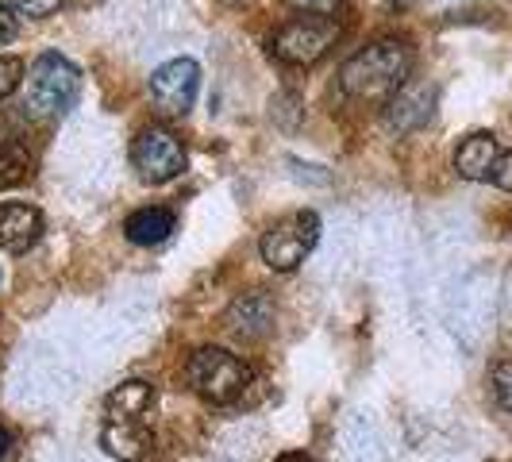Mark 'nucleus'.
Here are the masks:
<instances>
[{"label":"nucleus","instance_id":"obj_16","mask_svg":"<svg viewBox=\"0 0 512 462\" xmlns=\"http://www.w3.org/2000/svg\"><path fill=\"white\" fill-rule=\"evenodd\" d=\"M489 389H493L497 409L512 416V359L493 362V370H489Z\"/></svg>","mask_w":512,"mask_h":462},{"label":"nucleus","instance_id":"obj_20","mask_svg":"<svg viewBox=\"0 0 512 462\" xmlns=\"http://www.w3.org/2000/svg\"><path fill=\"white\" fill-rule=\"evenodd\" d=\"M493 185L497 189H505V193H512V151H505L501 158H497V166H493Z\"/></svg>","mask_w":512,"mask_h":462},{"label":"nucleus","instance_id":"obj_21","mask_svg":"<svg viewBox=\"0 0 512 462\" xmlns=\"http://www.w3.org/2000/svg\"><path fill=\"white\" fill-rule=\"evenodd\" d=\"M12 35H16V12L0 0V47H4V43H12Z\"/></svg>","mask_w":512,"mask_h":462},{"label":"nucleus","instance_id":"obj_23","mask_svg":"<svg viewBox=\"0 0 512 462\" xmlns=\"http://www.w3.org/2000/svg\"><path fill=\"white\" fill-rule=\"evenodd\" d=\"M8 447H12V436H8V428H0V459L8 455Z\"/></svg>","mask_w":512,"mask_h":462},{"label":"nucleus","instance_id":"obj_17","mask_svg":"<svg viewBox=\"0 0 512 462\" xmlns=\"http://www.w3.org/2000/svg\"><path fill=\"white\" fill-rule=\"evenodd\" d=\"M24 62L16 54H0V101H8L24 85Z\"/></svg>","mask_w":512,"mask_h":462},{"label":"nucleus","instance_id":"obj_12","mask_svg":"<svg viewBox=\"0 0 512 462\" xmlns=\"http://www.w3.org/2000/svg\"><path fill=\"white\" fill-rule=\"evenodd\" d=\"M101 443L104 451L120 462H139L151 447V439L139 428V420H108L101 432Z\"/></svg>","mask_w":512,"mask_h":462},{"label":"nucleus","instance_id":"obj_10","mask_svg":"<svg viewBox=\"0 0 512 462\" xmlns=\"http://www.w3.org/2000/svg\"><path fill=\"white\" fill-rule=\"evenodd\" d=\"M497 158H501L497 139H493L489 131H474V135L462 139L459 151H455V170H459L466 181H489L493 178Z\"/></svg>","mask_w":512,"mask_h":462},{"label":"nucleus","instance_id":"obj_5","mask_svg":"<svg viewBox=\"0 0 512 462\" xmlns=\"http://www.w3.org/2000/svg\"><path fill=\"white\" fill-rule=\"evenodd\" d=\"M316 239H320V216L316 212H293V216H285V220L262 231L258 251H262V262L270 270L289 274L305 262V255L316 247Z\"/></svg>","mask_w":512,"mask_h":462},{"label":"nucleus","instance_id":"obj_13","mask_svg":"<svg viewBox=\"0 0 512 462\" xmlns=\"http://www.w3.org/2000/svg\"><path fill=\"white\" fill-rule=\"evenodd\" d=\"M178 224V216L170 208L154 205V208H139L131 212L128 224H124V235H128L135 247H158L162 239H170V231Z\"/></svg>","mask_w":512,"mask_h":462},{"label":"nucleus","instance_id":"obj_9","mask_svg":"<svg viewBox=\"0 0 512 462\" xmlns=\"http://www.w3.org/2000/svg\"><path fill=\"white\" fill-rule=\"evenodd\" d=\"M228 328L243 339H262V335L274 332V301L255 289V293H243L235 297L228 308Z\"/></svg>","mask_w":512,"mask_h":462},{"label":"nucleus","instance_id":"obj_1","mask_svg":"<svg viewBox=\"0 0 512 462\" xmlns=\"http://www.w3.org/2000/svg\"><path fill=\"white\" fill-rule=\"evenodd\" d=\"M412 74V51L401 39H378L347 58L339 89L351 101H389Z\"/></svg>","mask_w":512,"mask_h":462},{"label":"nucleus","instance_id":"obj_22","mask_svg":"<svg viewBox=\"0 0 512 462\" xmlns=\"http://www.w3.org/2000/svg\"><path fill=\"white\" fill-rule=\"evenodd\" d=\"M274 462H312V459H308L305 451H285V455H278Z\"/></svg>","mask_w":512,"mask_h":462},{"label":"nucleus","instance_id":"obj_3","mask_svg":"<svg viewBox=\"0 0 512 462\" xmlns=\"http://www.w3.org/2000/svg\"><path fill=\"white\" fill-rule=\"evenodd\" d=\"M185 378L189 385L212 401V405H231V401H239L243 393H247V385H251V366L239 359V355H231L224 347H201V351H193V359L185 366Z\"/></svg>","mask_w":512,"mask_h":462},{"label":"nucleus","instance_id":"obj_7","mask_svg":"<svg viewBox=\"0 0 512 462\" xmlns=\"http://www.w3.org/2000/svg\"><path fill=\"white\" fill-rule=\"evenodd\" d=\"M151 101L166 116H185L201 93V66L193 58H170L151 74Z\"/></svg>","mask_w":512,"mask_h":462},{"label":"nucleus","instance_id":"obj_8","mask_svg":"<svg viewBox=\"0 0 512 462\" xmlns=\"http://www.w3.org/2000/svg\"><path fill=\"white\" fill-rule=\"evenodd\" d=\"M432 108H436V89L424 85V81H405L385 101V128L397 131V135H409V131L424 128L432 120Z\"/></svg>","mask_w":512,"mask_h":462},{"label":"nucleus","instance_id":"obj_24","mask_svg":"<svg viewBox=\"0 0 512 462\" xmlns=\"http://www.w3.org/2000/svg\"><path fill=\"white\" fill-rule=\"evenodd\" d=\"M385 4H389V8H397V4H409V0H385Z\"/></svg>","mask_w":512,"mask_h":462},{"label":"nucleus","instance_id":"obj_4","mask_svg":"<svg viewBox=\"0 0 512 462\" xmlns=\"http://www.w3.org/2000/svg\"><path fill=\"white\" fill-rule=\"evenodd\" d=\"M335 39H339V24L332 16H297L274 31L270 54L285 66H312L332 51Z\"/></svg>","mask_w":512,"mask_h":462},{"label":"nucleus","instance_id":"obj_18","mask_svg":"<svg viewBox=\"0 0 512 462\" xmlns=\"http://www.w3.org/2000/svg\"><path fill=\"white\" fill-rule=\"evenodd\" d=\"M16 16H31V20H43V16H51V12H58L66 0H4Z\"/></svg>","mask_w":512,"mask_h":462},{"label":"nucleus","instance_id":"obj_6","mask_svg":"<svg viewBox=\"0 0 512 462\" xmlns=\"http://www.w3.org/2000/svg\"><path fill=\"white\" fill-rule=\"evenodd\" d=\"M131 162L139 170V178L151 181V185H166V181L181 178L185 170V147L170 128L162 124H147V128L135 135L131 143Z\"/></svg>","mask_w":512,"mask_h":462},{"label":"nucleus","instance_id":"obj_14","mask_svg":"<svg viewBox=\"0 0 512 462\" xmlns=\"http://www.w3.org/2000/svg\"><path fill=\"white\" fill-rule=\"evenodd\" d=\"M154 401V385L143 382V378H131V382H120L112 393H108V416L112 420H139L143 412L151 409Z\"/></svg>","mask_w":512,"mask_h":462},{"label":"nucleus","instance_id":"obj_15","mask_svg":"<svg viewBox=\"0 0 512 462\" xmlns=\"http://www.w3.org/2000/svg\"><path fill=\"white\" fill-rule=\"evenodd\" d=\"M27 174H31V154L24 147H4L0 151V193L27 181Z\"/></svg>","mask_w":512,"mask_h":462},{"label":"nucleus","instance_id":"obj_11","mask_svg":"<svg viewBox=\"0 0 512 462\" xmlns=\"http://www.w3.org/2000/svg\"><path fill=\"white\" fill-rule=\"evenodd\" d=\"M43 231V212L31 205H0V251H24Z\"/></svg>","mask_w":512,"mask_h":462},{"label":"nucleus","instance_id":"obj_19","mask_svg":"<svg viewBox=\"0 0 512 462\" xmlns=\"http://www.w3.org/2000/svg\"><path fill=\"white\" fill-rule=\"evenodd\" d=\"M285 4L297 8V12H305V16H332L343 0H285Z\"/></svg>","mask_w":512,"mask_h":462},{"label":"nucleus","instance_id":"obj_2","mask_svg":"<svg viewBox=\"0 0 512 462\" xmlns=\"http://www.w3.org/2000/svg\"><path fill=\"white\" fill-rule=\"evenodd\" d=\"M77 97H81V74H77L70 58L47 51L31 62V70H27V108H31V116L58 120L74 108Z\"/></svg>","mask_w":512,"mask_h":462}]
</instances>
